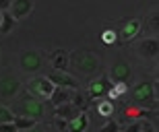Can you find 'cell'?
Listing matches in <instances>:
<instances>
[{
    "instance_id": "19",
    "label": "cell",
    "mask_w": 159,
    "mask_h": 132,
    "mask_svg": "<svg viewBox=\"0 0 159 132\" xmlns=\"http://www.w3.org/2000/svg\"><path fill=\"white\" fill-rule=\"evenodd\" d=\"M126 91H128V85H126V83H114V87H112V89H107L106 95L110 97V99H118V97H122Z\"/></svg>"
},
{
    "instance_id": "5",
    "label": "cell",
    "mask_w": 159,
    "mask_h": 132,
    "mask_svg": "<svg viewBox=\"0 0 159 132\" xmlns=\"http://www.w3.org/2000/svg\"><path fill=\"white\" fill-rule=\"evenodd\" d=\"M19 62H21L23 72H37V70H39V66H41V54L37 52V50L29 48V50H25L23 54H21Z\"/></svg>"
},
{
    "instance_id": "29",
    "label": "cell",
    "mask_w": 159,
    "mask_h": 132,
    "mask_svg": "<svg viewBox=\"0 0 159 132\" xmlns=\"http://www.w3.org/2000/svg\"><path fill=\"white\" fill-rule=\"evenodd\" d=\"M141 132H155V128H153V126H151V124H149V122H147V124H143Z\"/></svg>"
},
{
    "instance_id": "27",
    "label": "cell",
    "mask_w": 159,
    "mask_h": 132,
    "mask_svg": "<svg viewBox=\"0 0 159 132\" xmlns=\"http://www.w3.org/2000/svg\"><path fill=\"white\" fill-rule=\"evenodd\" d=\"M0 132H19V130L12 122H4V124H0Z\"/></svg>"
},
{
    "instance_id": "26",
    "label": "cell",
    "mask_w": 159,
    "mask_h": 132,
    "mask_svg": "<svg viewBox=\"0 0 159 132\" xmlns=\"http://www.w3.org/2000/svg\"><path fill=\"white\" fill-rule=\"evenodd\" d=\"M141 128H143L141 120H132L128 126H126V130H124V132H141Z\"/></svg>"
},
{
    "instance_id": "16",
    "label": "cell",
    "mask_w": 159,
    "mask_h": 132,
    "mask_svg": "<svg viewBox=\"0 0 159 132\" xmlns=\"http://www.w3.org/2000/svg\"><path fill=\"white\" fill-rule=\"evenodd\" d=\"M89 101H91V99H89L85 93H81V91H75L72 97H70V103L75 105L77 112H87L89 109Z\"/></svg>"
},
{
    "instance_id": "20",
    "label": "cell",
    "mask_w": 159,
    "mask_h": 132,
    "mask_svg": "<svg viewBox=\"0 0 159 132\" xmlns=\"http://www.w3.org/2000/svg\"><path fill=\"white\" fill-rule=\"evenodd\" d=\"M12 27H15V19L8 11L2 12V21H0V33H11Z\"/></svg>"
},
{
    "instance_id": "11",
    "label": "cell",
    "mask_w": 159,
    "mask_h": 132,
    "mask_svg": "<svg viewBox=\"0 0 159 132\" xmlns=\"http://www.w3.org/2000/svg\"><path fill=\"white\" fill-rule=\"evenodd\" d=\"M31 11H33V0H12V2H11V8H8V12L12 15V19H15V21L25 19Z\"/></svg>"
},
{
    "instance_id": "1",
    "label": "cell",
    "mask_w": 159,
    "mask_h": 132,
    "mask_svg": "<svg viewBox=\"0 0 159 132\" xmlns=\"http://www.w3.org/2000/svg\"><path fill=\"white\" fill-rule=\"evenodd\" d=\"M132 97H134L136 108L157 109V85L153 87L151 81H141V83H136L134 89H132Z\"/></svg>"
},
{
    "instance_id": "9",
    "label": "cell",
    "mask_w": 159,
    "mask_h": 132,
    "mask_svg": "<svg viewBox=\"0 0 159 132\" xmlns=\"http://www.w3.org/2000/svg\"><path fill=\"white\" fill-rule=\"evenodd\" d=\"M19 89H21V83H19L17 77H4L0 81V97H4V99H12V97H17Z\"/></svg>"
},
{
    "instance_id": "6",
    "label": "cell",
    "mask_w": 159,
    "mask_h": 132,
    "mask_svg": "<svg viewBox=\"0 0 159 132\" xmlns=\"http://www.w3.org/2000/svg\"><path fill=\"white\" fill-rule=\"evenodd\" d=\"M50 83H54V87H64V89H70V91H77L79 83L77 78L72 77L70 72H64V70H52L48 74Z\"/></svg>"
},
{
    "instance_id": "30",
    "label": "cell",
    "mask_w": 159,
    "mask_h": 132,
    "mask_svg": "<svg viewBox=\"0 0 159 132\" xmlns=\"http://www.w3.org/2000/svg\"><path fill=\"white\" fill-rule=\"evenodd\" d=\"M23 132H46V130H43L41 126H37V124H35L33 128H29V130H23Z\"/></svg>"
},
{
    "instance_id": "2",
    "label": "cell",
    "mask_w": 159,
    "mask_h": 132,
    "mask_svg": "<svg viewBox=\"0 0 159 132\" xmlns=\"http://www.w3.org/2000/svg\"><path fill=\"white\" fill-rule=\"evenodd\" d=\"M27 93H29L33 99L46 101L54 93V83H50L48 77H33L29 83H27Z\"/></svg>"
},
{
    "instance_id": "24",
    "label": "cell",
    "mask_w": 159,
    "mask_h": 132,
    "mask_svg": "<svg viewBox=\"0 0 159 132\" xmlns=\"http://www.w3.org/2000/svg\"><path fill=\"white\" fill-rule=\"evenodd\" d=\"M116 39H118V35H116V31H112V29H106L101 33V42L103 43H114Z\"/></svg>"
},
{
    "instance_id": "15",
    "label": "cell",
    "mask_w": 159,
    "mask_h": 132,
    "mask_svg": "<svg viewBox=\"0 0 159 132\" xmlns=\"http://www.w3.org/2000/svg\"><path fill=\"white\" fill-rule=\"evenodd\" d=\"M72 97V91L70 89H64V87H54V93L52 97H50V101L54 103V105H62V103L70 101Z\"/></svg>"
},
{
    "instance_id": "12",
    "label": "cell",
    "mask_w": 159,
    "mask_h": 132,
    "mask_svg": "<svg viewBox=\"0 0 159 132\" xmlns=\"http://www.w3.org/2000/svg\"><path fill=\"white\" fill-rule=\"evenodd\" d=\"M139 54L145 56V58H157V54H159V39H157V35L143 39V42L139 43Z\"/></svg>"
},
{
    "instance_id": "13",
    "label": "cell",
    "mask_w": 159,
    "mask_h": 132,
    "mask_svg": "<svg viewBox=\"0 0 159 132\" xmlns=\"http://www.w3.org/2000/svg\"><path fill=\"white\" fill-rule=\"evenodd\" d=\"M68 52L64 50H54L52 54H50V64H52L54 70H68Z\"/></svg>"
},
{
    "instance_id": "32",
    "label": "cell",
    "mask_w": 159,
    "mask_h": 132,
    "mask_svg": "<svg viewBox=\"0 0 159 132\" xmlns=\"http://www.w3.org/2000/svg\"><path fill=\"white\" fill-rule=\"evenodd\" d=\"M0 21H2V12H0Z\"/></svg>"
},
{
    "instance_id": "23",
    "label": "cell",
    "mask_w": 159,
    "mask_h": 132,
    "mask_svg": "<svg viewBox=\"0 0 159 132\" xmlns=\"http://www.w3.org/2000/svg\"><path fill=\"white\" fill-rule=\"evenodd\" d=\"M12 120H15V112L11 108H6V105H0V124L12 122Z\"/></svg>"
},
{
    "instance_id": "31",
    "label": "cell",
    "mask_w": 159,
    "mask_h": 132,
    "mask_svg": "<svg viewBox=\"0 0 159 132\" xmlns=\"http://www.w3.org/2000/svg\"><path fill=\"white\" fill-rule=\"evenodd\" d=\"M151 23H153V27H155V29H157V12H155V15H153V19H151Z\"/></svg>"
},
{
    "instance_id": "10",
    "label": "cell",
    "mask_w": 159,
    "mask_h": 132,
    "mask_svg": "<svg viewBox=\"0 0 159 132\" xmlns=\"http://www.w3.org/2000/svg\"><path fill=\"white\" fill-rule=\"evenodd\" d=\"M141 27H143L141 19H130V21L124 23L122 31L116 33V35H118V39H122V42H130V39H134V37L141 33Z\"/></svg>"
},
{
    "instance_id": "17",
    "label": "cell",
    "mask_w": 159,
    "mask_h": 132,
    "mask_svg": "<svg viewBox=\"0 0 159 132\" xmlns=\"http://www.w3.org/2000/svg\"><path fill=\"white\" fill-rule=\"evenodd\" d=\"M79 112L75 109V105H72L70 101L62 103V105H56V118H64V120H72L75 116H77Z\"/></svg>"
},
{
    "instance_id": "4",
    "label": "cell",
    "mask_w": 159,
    "mask_h": 132,
    "mask_svg": "<svg viewBox=\"0 0 159 132\" xmlns=\"http://www.w3.org/2000/svg\"><path fill=\"white\" fill-rule=\"evenodd\" d=\"M68 60L77 66L81 72H85V74L95 72L97 66H99V58L93 56V54H89V52H72V54H68Z\"/></svg>"
},
{
    "instance_id": "25",
    "label": "cell",
    "mask_w": 159,
    "mask_h": 132,
    "mask_svg": "<svg viewBox=\"0 0 159 132\" xmlns=\"http://www.w3.org/2000/svg\"><path fill=\"white\" fill-rule=\"evenodd\" d=\"M54 126L58 128V132H66L68 130V120H64V118H54Z\"/></svg>"
},
{
    "instance_id": "14",
    "label": "cell",
    "mask_w": 159,
    "mask_h": 132,
    "mask_svg": "<svg viewBox=\"0 0 159 132\" xmlns=\"http://www.w3.org/2000/svg\"><path fill=\"white\" fill-rule=\"evenodd\" d=\"M87 128H89L87 112H79L72 120H68V130H66V132H85Z\"/></svg>"
},
{
    "instance_id": "21",
    "label": "cell",
    "mask_w": 159,
    "mask_h": 132,
    "mask_svg": "<svg viewBox=\"0 0 159 132\" xmlns=\"http://www.w3.org/2000/svg\"><path fill=\"white\" fill-rule=\"evenodd\" d=\"M97 114L103 116V118H112V116H114V103L110 101V99L101 101L99 105H97Z\"/></svg>"
},
{
    "instance_id": "3",
    "label": "cell",
    "mask_w": 159,
    "mask_h": 132,
    "mask_svg": "<svg viewBox=\"0 0 159 132\" xmlns=\"http://www.w3.org/2000/svg\"><path fill=\"white\" fill-rule=\"evenodd\" d=\"M17 116H27V118H33V120H39L41 116L46 114V105L39 99H33V97H25V99H19L17 101Z\"/></svg>"
},
{
    "instance_id": "8",
    "label": "cell",
    "mask_w": 159,
    "mask_h": 132,
    "mask_svg": "<svg viewBox=\"0 0 159 132\" xmlns=\"http://www.w3.org/2000/svg\"><path fill=\"white\" fill-rule=\"evenodd\" d=\"M130 77H132V68L128 66V62H124V60L116 62V64L112 66L110 74H107V78L114 81V83H128Z\"/></svg>"
},
{
    "instance_id": "7",
    "label": "cell",
    "mask_w": 159,
    "mask_h": 132,
    "mask_svg": "<svg viewBox=\"0 0 159 132\" xmlns=\"http://www.w3.org/2000/svg\"><path fill=\"white\" fill-rule=\"evenodd\" d=\"M107 89H110V78H107V74H101L99 78H95V81L89 83L85 95L89 99H101V97H106Z\"/></svg>"
},
{
    "instance_id": "22",
    "label": "cell",
    "mask_w": 159,
    "mask_h": 132,
    "mask_svg": "<svg viewBox=\"0 0 159 132\" xmlns=\"http://www.w3.org/2000/svg\"><path fill=\"white\" fill-rule=\"evenodd\" d=\"M99 132H122V128H120V122L112 120V118H107V122L99 128Z\"/></svg>"
},
{
    "instance_id": "18",
    "label": "cell",
    "mask_w": 159,
    "mask_h": 132,
    "mask_svg": "<svg viewBox=\"0 0 159 132\" xmlns=\"http://www.w3.org/2000/svg\"><path fill=\"white\" fill-rule=\"evenodd\" d=\"M12 124L17 126L19 132H23V130H29V128H33L37 124V120H33V118H27V116H17L15 114V120H12Z\"/></svg>"
},
{
    "instance_id": "28",
    "label": "cell",
    "mask_w": 159,
    "mask_h": 132,
    "mask_svg": "<svg viewBox=\"0 0 159 132\" xmlns=\"http://www.w3.org/2000/svg\"><path fill=\"white\" fill-rule=\"evenodd\" d=\"M11 2L12 0H0V12H6L11 8Z\"/></svg>"
}]
</instances>
